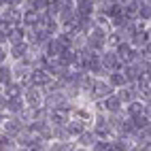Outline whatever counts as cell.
I'll list each match as a JSON object with an SVG mask.
<instances>
[{"label": "cell", "instance_id": "cell-1", "mask_svg": "<svg viewBox=\"0 0 151 151\" xmlns=\"http://www.w3.org/2000/svg\"><path fill=\"white\" fill-rule=\"evenodd\" d=\"M113 94H117V92H115V87L109 83V79H96L92 92H89L92 100H96V102H102V100H106L109 96H113Z\"/></svg>", "mask_w": 151, "mask_h": 151}, {"label": "cell", "instance_id": "cell-2", "mask_svg": "<svg viewBox=\"0 0 151 151\" xmlns=\"http://www.w3.org/2000/svg\"><path fill=\"white\" fill-rule=\"evenodd\" d=\"M28 126L22 122L19 117H11V115H2V134H6V136H11V138H15L17 140V136L24 132Z\"/></svg>", "mask_w": 151, "mask_h": 151}, {"label": "cell", "instance_id": "cell-3", "mask_svg": "<svg viewBox=\"0 0 151 151\" xmlns=\"http://www.w3.org/2000/svg\"><path fill=\"white\" fill-rule=\"evenodd\" d=\"M98 104H100V113H104V115H109V117H117V115H122V111L126 109L117 94L109 96L106 100H102V102H98Z\"/></svg>", "mask_w": 151, "mask_h": 151}, {"label": "cell", "instance_id": "cell-4", "mask_svg": "<svg viewBox=\"0 0 151 151\" xmlns=\"http://www.w3.org/2000/svg\"><path fill=\"white\" fill-rule=\"evenodd\" d=\"M24 100H26L28 109H43V106H45V92H43L41 87L32 85V87H28V89H26Z\"/></svg>", "mask_w": 151, "mask_h": 151}, {"label": "cell", "instance_id": "cell-5", "mask_svg": "<svg viewBox=\"0 0 151 151\" xmlns=\"http://www.w3.org/2000/svg\"><path fill=\"white\" fill-rule=\"evenodd\" d=\"M117 96H119V100L124 102V106H128V104L136 102V100H140V89H138L136 83H128L126 87L117 89Z\"/></svg>", "mask_w": 151, "mask_h": 151}, {"label": "cell", "instance_id": "cell-6", "mask_svg": "<svg viewBox=\"0 0 151 151\" xmlns=\"http://www.w3.org/2000/svg\"><path fill=\"white\" fill-rule=\"evenodd\" d=\"M102 66L106 70V75H113V73H119V70L124 68V64L119 62L117 53L113 51V49H106V51L102 53Z\"/></svg>", "mask_w": 151, "mask_h": 151}, {"label": "cell", "instance_id": "cell-7", "mask_svg": "<svg viewBox=\"0 0 151 151\" xmlns=\"http://www.w3.org/2000/svg\"><path fill=\"white\" fill-rule=\"evenodd\" d=\"M77 6V17L79 19H94L98 13V2H89V0H79L75 2Z\"/></svg>", "mask_w": 151, "mask_h": 151}, {"label": "cell", "instance_id": "cell-8", "mask_svg": "<svg viewBox=\"0 0 151 151\" xmlns=\"http://www.w3.org/2000/svg\"><path fill=\"white\" fill-rule=\"evenodd\" d=\"M26 94V89L19 85V83H13L9 87H2V100H22Z\"/></svg>", "mask_w": 151, "mask_h": 151}, {"label": "cell", "instance_id": "cell-9", "mask_svg": "<svg viewBox=\"0 0 151 151\" xmlns=\"http://www.w3.org/2000/svg\"><path fill=\"white\" fill-rule=\"evenodd\" d=\"M98 140H100V138H98V134L94 132V130H87V132H83L81 136L77 138V145H79V147H85V149H92Z\"/></svg>", "mask_w": 151, "mask_h": 151}, {"label": "cell", "instance_id": "cell-10", "mask_svg": "<svg viewBox=\"0 0 151 151\" xmlns=\"http://www.w3.org/2000/svg\"><path fill=\"white\" fill-rule=\"evenodd\" d=\"M143 115H145V102L143 100H136V102L126 106V117L136 119V117H143Z\"/></svg>", "mask_w": 151, "mask_h": 151}, {"label": "cell", "instance_id": "cell-11", "mask_svg": "<svg viewBox=\"0 0 151 151\" xmlns=\"http://www.w3.org/2000/svg\"><path fill=\"white\" fill-rule=\"evenodd\" d=\"M0 83H2V87H9L15 83V73H13V66L9 64H2V68H0Z\"/></svg>", "mask_w": 151, "mask_h": 151}, {"label": "cell", "instance_id": "cell-12", "mask_svg": "<svg viewBox=\"0 0 151 151\" xmlns=\"http://www.w3.org/2000/svg\"><path fill=\"white\" fill-rule=\"evenodd\" d=\"M106 79H109V83L115 87V92H117V89H122V87H126V85L130 83V81H128V77L124 75V70H119V73H113V75H109Z\"/></svg>", "mask_w": 151, "mask_h": 151}, {"label": "cell", "instance_id": "cell-13", "mask_svg": "<svg viewBox=\"0 0 151 151\" xmlns=\"http://www.w3.org/2000/svg\"><path fill=\"white\" fill-rule=\"evenodd\" d=\"M66 130L70 132V136H73V138H79L83 132H87L89 128H87L85 124H81V122H77V119H70V124L66 126Z\"/></svg>", "mask_w": 151, "mask_h": 151}, {"label": "cell", "instance_id": "cell-14", "mask_svg": "<svg viewBox=\"0 0 151 151\" xmlns=\"http://www.w3.org/2000/svg\"><path fill=\"white\" fill-rule=\"evenodd\" d=\"M77 149V140H70V143H60V140H53L49 143L47 151H75Z\"/></svg>", "mask_w": 151, "mask_h": 151}, {"label": "cell", "instance_id": "cell-15", "mask_svg": "<svg viewBox=\"0 0 151 151\" xmlns=\"http://www.w3.org/2000/svg\"><path fill=\"white\" fill-rule=\"evenodd\" d=\"M92 151H115V145H113V140H98L92 147Z\"/></svg>", "mask_w": 151, "mask_h": 151}, {"label": "cell", "instance_id": "cell-16", "mask_svg": "<svg viewBox=\"0 0 151 151\" xmlns=\"http://www.w3.org/2000/svg\"><path fill=\"white\" fill-rule=\"evenodd\" d=\"M75 151H92V149H85V147H79V145H77V149H75Z\"/></svg>", "mask_w": 151, "mask_h": 151}]
</instances>
